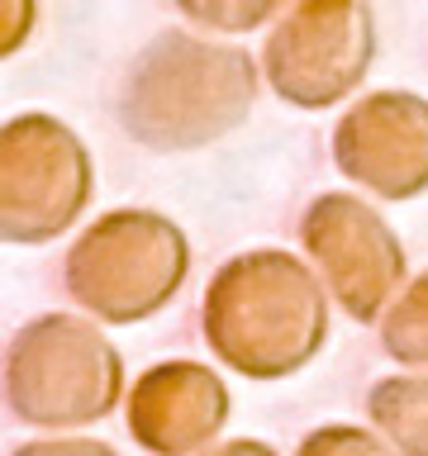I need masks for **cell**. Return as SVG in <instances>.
I'll use <instances>...</instances> for the list:
<instances>
[{"instance_id":"cell-15","label":"cell","mask_w":428,"mask_h":456,"mask_svg":"<svg viewBox=\"0 0 428 456\" xmlns=\"http://www.w3.org/2000/svg\"><path fill=\"white\" fill-rule=\"evenodd\" d=\"M34 5H24V0H20V5H5V14H0V24H5V28H0V53H20V43H24V34H29V24H34Z\"/></svg>"},{"instance_id":"cell-5","label":"cell","mask_w":428,"mask_h":456,"mask_svg":"<svg viewBox=\"0 0 428 456\" xmlns=\"http://www.w3.org/2000/svg\"><path fill=\"white\" fill-rule=\"evenodd\" d=\"M86 142L53 114H14L0 134V238L14 248L62 238L91 200Z\"/></svg>"},{"instance_id":"cell-6","label":"cell","mask_w":428,"mask_h":456,"mask_svg":"<svg viewBox=\"0 0 428 456\" xmlns=\"http://www.w3.org/2000/svg\"><path fill=\"white\" fill-rule=\"evenodd\" d=\"M376 57V20L357 0H300L271 28L262 71L295 110H328L366 81Z\"/></svg>"},{"instance_id":"cell-3","label":"cell","mask_w":428,"mask_h":456,"mask_svg":"<svg viewBox=\"0 0 428 456\" xmlns=\"http://www.w3.org/2000/svg\"><path fill=\"white\" fill-rule=\"evenodd\" d=\"M124 362L91 319L38 314L5 347V409L29 428H86L119 409Z\"/></svg>"},{"instance_id":"cell-14","label":"cell","mask_w":428,"mask_h":456,"mask_svg":"<svg viewBox=\"0 0 428 456\" xmlns=\"http://www.w3.org/2000/svg\"><path fill=\"white\" fill-rule=\"evenodd\" d=\"M10 456H119V452L95 437H38V442L14 447Z\"/></svg>"},{"instance_id":"cell-10","label":"cell","mask_w":428,"mask_h":456,"mask_svg":"<svg viewBox=\"0 0 428 456\" xmlns=\"http://www.w3.org/2000/svg\"><path fill=\"white\" fill-rule=\"evenodd\" d=\"M366 413L399 456H428V370L376 380L366 395Z\"/></svg>"},{"instance_id":"cell-7","label":"cell","mask_w":428,"mask_h":456,"mask_svg":"<svg viewBox=\"0 0 428 456\" xmlns=\"http://www.w3.org/2000/svg\"><path fill=\"white\" fill-rule=\"evenodd\" d=\"M300 242L342 314H352L357 323L385 319L395 290L405 285V248L376 205L328 191L300 214Z\"/></svg>"},{"instance_id":"cell-8","label":"cell","mask_w":428,"mask_h":456,"mask_svg":"<svg viewBox=\"0 0 428 456\" xmlns=\"http://www.w3.org/2000/svg\"><path fill=\"white\" fill-rule=\"evenodd\" d=\"M333 162L376 200H414L428 191V100L414 91H371L338 119Z\"/></svg>"},{"instance_id":"cell-4","label":"cell","mask_w":428,"mask_h":456,"mask_svg":"<svg viewBox=\"0 0 428 456\" xmlns=\"http://www.w3.org/2000/svg\"><path fill=\"white\" fill-rule=\"evenodd\" d=\"M191 242L157 209H110L71 242L67 295L100 323H143L181 290Z\"/></svg>"},{"instance_id":"cell-2","label":"cell","mask_w":428,"mask_h":456,"mask_svg":"<svg viewBox=\"0 0 428 456\" xmlns=\"http://www.w3.org/2000/svg\"><path fill=\"white\" fill-rule=\"evenodd\" d=\"M257 62L243 48L167 28L143 48L119 86L124 134L152 152L210 148L252 114Z\"/></svg>"},{"instance_id":"cell-13","label":"cell","mask_w":428,"mask_h":456,"mask_svg":"<svg viewBox=\"0 0 428 456\" xmlns=\"http://www.w3.org/2000/svg\"><path fill=\"white\" fill-rule=\"evenodd\" d=\"M295 456H399L391 442L371 428H352V423H324L300 442Z\"/></svg>"},{"instance_id":"cell-9","label":"cell","mask_w":428,"mask_h":456,"mask_svg":"<svg viewBox=\"0 0 428 456\" xmlns=\"http://www.w3.org/2000/svg\"><path fill=\"white\" fill-rule=\"evenodd\" d=\"M228 385L200 362H162L128 390V433L152 456H191L228 423Z\"/></svg>"},{"instance_id":"cell-12","label":"cell","mask_w":428,"mask_h":456,"mask_svg":"<svg viewBox=\"0 0 428 456\" xmlns=\"http://www.w3.org/2000/svg\"><path fill=\"white\" fill-rule=\"evenodd\" d=\"M191 24L200 28H219V34H248V28H262L267 20H276L281 5L271 0H181L177 5Z\"/></svg>"},{"instance_id":"cell-16","label":"cell","mask_w":428,"mask_h":456,"mask_svg":"<svg viewBox=\"0 0 428 456\" xmlns=\"http://www.w3.org/2000/svg\"><path fill=\"white\" fill-rule=\"evenodd\" d=\"M210 456H276L267 447V442H257V437H238V442H224V447H214Z\"/></svg>"},{"instance_id":"cell-1","label":"cell","mask_w":428,"mask_h":456,"mask_svg":"<svg viewBox=\"0 0 428 456\" xmlns=\"http://www.w3.org/2000/svg\"><path fill=\"white\" fill-rule=\"evenodd\" d=\"M200 328L228 370L248 380H285L305 370L328 338L324 281L295 252H238L210 276Z\"/></svg>"},{"instance_id":"cell-11","label":"cell","mask_w":428,"mask_h":456,"mask_svg":"<svg viewBox=\"0 0 428 456\" xmlns=\"http://www.w3.org/2000/svg\"><path fill=\"white\" fill-rule=\"evenodd\" d=\"M381 347L399 366H428V271L414 276L381 319Z\"/></svg>"}]
</instances>
